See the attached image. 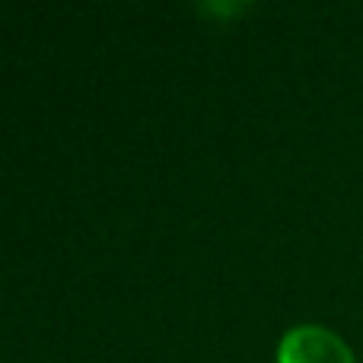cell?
I'll list each match as a JSON object with an SVG mask.
<instances>
[{
	"label": "cell",
	"instance_id": "obj_1",
	"mask_svg": "<svg viewBox=\"0 0 363 363\" xmlns=\"http://www.w3.org/2000/svg\"><path fill=\"white\" fill-rule=\"evenodd\" d=\"M274 363H357L351 345L325 325H294L277 341Z\"/></svg>",
	"mask_w": 363,
	"mask_h": 363
},
{
	"label": "cell",
	"instance_id": "obj_2",
	"mask_svg": "<svg viewBox=\"0 0 363 363\" xmlns=\"http://www.w3.org/2000/svg\"><path fill=\"white\" fill-rule=\"evenodd\" d=\"M204 10H211V13H220V16H230V13H239V10H245V6H239V4H211V6H204Z\"/></svg>",
	"mask_w": 363,
	"mask_h": 363
}]
</instances>
